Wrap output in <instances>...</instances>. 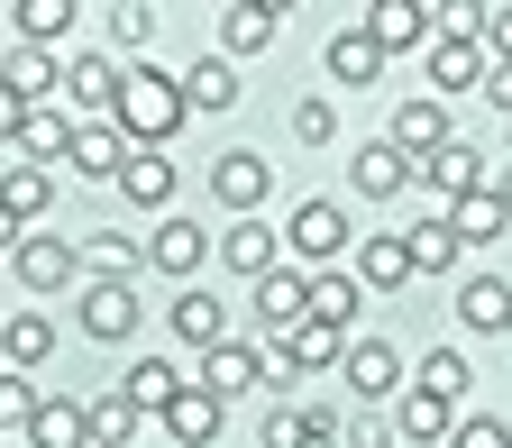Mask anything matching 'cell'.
<instances>
[{"instance_id": "18", "label": "cell", "mask_w": 512, "mask_h": 448, "mask_svg": "<svg viewBox=\"0 0 512 448\" xmlns=\"http://www.w3.org/2000/svg\"><path fill=\"white\" fill-rule=\"evenodd\" d=\"M275 28H284L275 0H229V10H220V55L238 64V55H256V46H275Z\"/></svg>"}, {"instance_id": "40", "label": "cell", "mask_w": 512, "mask_h": 448, "mask_svg": "<svg viewBox=\"0 0 512 448\" xmlns=\"http://www.w3.org/2000/svg\"><path fill=\"white\" fill-rule=\"evenodd\" d=\"M46 394H37V384L28 375H10V366H0V430H28V412H37Z\"/></svg>"}, {"instance_id": "35", "label": "cell", "mask_w": 512, "mask_h": 448, "mask_svg": "<svg viewBox=\"0 0 512 448\" xmlns=\"http://www.w3.org/2000/svg\"><path fill=\"white\" fill-rule=\"evenodd\" d=\"M375 74H384V55H375V46L357 37V28H339V37H330V83H348V92H366Z\"/></svg>"}, {"instance_id": "39", "label": "cell", "mask_w": 512, "mask_h": 448, "mask_svg": "<svg viewBox=\"0 0 512 448\" xmlns=\"http://www.w3.org/2000/svg\"><path fill=\"white\" fill-rule=\"evenodd\" d=\"M448 448H512L503 412H467V421H448Z\"/></svg>"}, {"instance_id": "26", "label": "cell", "mask_w": 512, "mask_h": 448, "mask_svg": "<svg viewBox=\"0 0 512 448\" xmlns=\"http://www.w3.org/2000/svg\"><path fill=\"white\" fill-rule=\"evenodd\" d=\"M46 211H55V174H37V165H10V174H0V220H10V229H28Z\"/></svg>"}, {"instance_id": "37", "label": "cell", "mask_w": 512, "mask_h": 448, "mask_svg": "<svg viewBox=\"0 0 512 448\" xmlns=\"http://www.w3.org/2000/svg\"><path fill=\"white\" fill-rule=\"evenodd\" d=\"M83 439L92 448H138V412H128L119 394H101V403H83Z\"/></svg>"}, {"instance_id": "30", "label": "cell", "mask_w": 512, "mask_h": 448, "mask_svg": "<svg viewBox=\"0 0 512 448\" xmlns=\"http://www.w3.org/2000/svg\"><path fill=\"white\" fill-rule=\"evenodd\" d=\"M302 284H311V275H293V266L256 275V320H266V339H284L293 320H302Z\"/></svg>"}, {"instance_id": "22", "label": "cell", "mask_w": 512, "mask_h": 448, "mask_svg": "<svg viewBox=\"0 0 512 448\" xmlns=\"http://www.w3.org/2000/svg\"><path fill=\"white\" fill-rule=\"evenodd\" d=\"M46 357H55V320L46 311H10V320H0V366H10V375H28Z\"/></svg>"}, {"instance_id": "9", "label": "cell", "mask_w": 512, "mask_h": 448, "mask_svg": "<svg viewBox=\"0 0 512 448\" xmlns=\"http://www.w3.org/2000/svg\"><path fill=\"white\" fill-rule=\"evenodd\" d=\"M339 375H348V394H357V403L403 394V357L384 348V339H348V348H339Z\"/></svg>"}, {"instance_id": "32", "label": "cell", "mask_w": 512, "mask_h": 448, "mask_svg": "<svg viewBox=\"0 0 512 448\" xmlns=\"http://www.w3.org/2000/svg\"><path fill=\"white\" fill-rule=\"evenodd\" d=\"M10 28H19V46L55 55V37L74 28V0H19V10H10Z\"/></svg>"}, {"instance_id": "29", "label": "cell", "mask_w": 512, "mask_h": 448, "mask_svg": "<svg viewBox=\"0 0 512 448\" xmlns=\"http://www.w3.org/2000/svg\"><path fill=\"white\" fill-rule=\"evenodd\" d=\"M266 448H339V412H320V403L311 412H284L275 403L266 412Z\"/></svg>"}, {"instance_id": "1", "label": "cell", "mask_w": 512, "mask_h": 448, "mask_svg": "<svg viewBox=\"0 0 512 448\" xmlns=\"http://www.w3.org/2000/svg\"><path fill=\"white\" fill-rule=\"evenodd\" d=\"M110 128L119 147H165L183 128V101H174V74H156V64H119V92H110Z\"/></svg>"}, {"instance_id": "11", "label": "cell", "mask_w": 512, "mask_h": 448, "mask_svg": "<svg viewBox=\"0 0 512 448\" xmlns=\"http://www.w3.org/2000/svg\"><path fill=\"white\" fill-rule=\"evenodd\" d=\"M174 101H183V119H192V110H211V119H220V110H238V64H229V55L183 64V74H174Z\"/></svg>"}, {"instance_id": "19", "label": "cell", "mask_w": 512, "mask_h": 448, "mask_svg": "<svg viewBox=\"0 0 512 448\" xmlns=\"http://www.w3.org/2000/svg\"><path fill=\"white\" fill-rule=\"evenodd\" d=\"M10 147H19V165L55 174V165H64V147H74V119L46 101V110H28V119H19V138H10Z\"/></svg>"}, {"instance_id": "33", "label": "cell", "mask_w": 512, "mask_h": 448, "mask_svg": "<svg viewBox=\"0 0 512 448\" xmlns=\"http://www.w3.org/2000/svg\"><path fill=\"white\" fill-rule=\"evenodd\" d=\"M348 174H357V192H366V202H394V192L412 183V165L384 147V138H375V147H357V165H348Z\"/></svg>"}, {"instance_id": "16", "label": "cell", "mask_w": 512, "mask_h": 448, "mask_svg": "<svg viewBox=\"0 0 512 448\" xmlns=\"http://www.w3.org/2000/svg\"><path fill=\"white\" fill-rule=\"evenodd\" d=\"M220 266L256 284V275H275V266H284V247H275L266 220H229V229H220Z\"/></svg>"}, {"instance_id": "15", "label": "cell", "mask_w": 512, "mask_h": 448, "mask_svg": "<svg viewBox=\"0 0 512 448\" xmlns=\"http://www.w3.org/2000/svg\"><path fill=\"white\" fill-rule=\"evenodd\" d=\"M384 147H394L403 165H421L430 147H448V101H430V92L403 101V110H394V138H384Z\"/></svg>"}, {"instance_id": "10", "label": "cell", "mask_w": 512, "mask_h": 448, "mask_svg": "<svg viewBox=\"0 0 512 448\" xmlns=\"http://www.w3.org/2000/svg\"><path fill=\"white\" fill-rule=\"evenodd\" d=\"M202 256H211V229L202 220H156V238H147V266L156 275L192 284V275H202Z\"/></svg>"}, {"instance_id": "36", "label": "cell", "mask_w": 512, "mask_h": 448, "mask_svg": "<svg viewBox=\"0 0 512 448\" xmlns=\"http://www.w3.org/2000/svg\"><path fill=\"white\" fill-rule=\"evenodd\" d=\"M28 448H92L83 439V403H37L28 412Z\"/></svg>"}, {"instance_id": "8", "label": "cell", "mask_w": 512, "mask_h": 448, "mask_svg": "<svg viewBox=\"0 0 512 448\" xmlns=\"http://www.w3.org/2000/svg\"><path fill=\"white\" fill-rule=\"evenodd\" d=\"M110 92H119V55H74V64H64V83H55V110L64 119H74V110L110 119Z\"/></svg>"}, {"instance_id": "14", "label": "cell", "mask_w": 512, "mask_h": 448, "mask_svg": "<svg viewBox=\"0 0 512 448\" xmlns=\"http://www.w3.org/2000/svg\"><path fill=\"white\" fill-rule=\"evenodd\" d=\"M439 220H448V238H458V247H494V238H503V183L458 192V202H448Z\"/></svg>"}, {"instance_id": "44", "label": "cell", "mask_w": 512, "mask_h": 448, "mask_svg": "<svg viewBox=\"0 0 512 448\" xmlns=\"http://www.w3.org/2000/svg\"><path fill=\"white\" fill-rule=\"evenodd\" d=\"M348 448H384V430H357V439H348Z\"/></svg>"}, {"instance_id": "27", "label": "cell", "mask_w": 512, "mask_h": 448, "mask_svg": "<svg viewBox=\"0 0 512 448\" xmlns=\"http://www.w3.org/2000/svg\"><path fill=\"white\" fill-rule=\"evenodd\" d=\"M119 156H128V147H119V128H110V119H74V147H64V165H74V174L110 183V174H119Z\"/></svg>"}, {"instance_id": "2", "label": "cell", "mask_w": 512, "mask_h": 448, "mask_svg": "<svg viewBox=\"0 0 512 448\" xmlns=\"http://www.w3.org/2000/svg\"><path fill=\"white\" fill-rule=\"evenodd\" d=\"M275 247H293L302 266H339V256L357 247V229H348V211L339 202H293V220H284V238Z\"/></svg>"}, {"instance_id": "13", "label": "cell", "mask_w": 512, "mask_h": 448, "mask_svg": "<svg viewBox=\"0 0 512 448\" xmlns=\"http://www.w3.org/2000/svg\"><path fill=\"white\" fill-rule=\"evenodd\" d=\"M430 192H439V202H458V192H476V183H494V165H485V147H458V138H448V147H430L421 165H412Z\"/></svg>"}, {"instance_id": "42", "label": "cell", "mask_w": 512, "mask_h": 448, "mask_svg": "<svg viewBox=\"0 0 512 448\" xmlns=\"http://www.w3.org/2000/svg\"><path fill=\"white\" fill-rule=\"evenodd\" d=\"M110 37L119 46H147L156 37V10H147V0H119V10H110Z\"/></svg>"}, {"instance_id": "17", "label": "cell", "mask_w": 512, "mask_h": 448, "mask_svg": "<svg viewBox=\"0 0 512 448\" xmlns=\"http://www.w3.org/2000/svg\"><path fill=\"white\" fill-rule=\"evenodd\" d=\"M348 284H366V293H403V284H412L403 229H375V238H357V275H348Z\"/></svg>"}, {"instance_id": "12", "label": "cell", "mask_w": 512, "mask_h": 448, "mask_svg": "<svg viewBox=\"0 0 512 448\" xmlns=\"http://www.w3.org/2000/svg\"><path fill=\"white\" fill-rule=\"evenodd\" d=\"M10 266H19V284H28V293H55V284H74V275H83V266H74V247L46 238V229H19Z\"/></svg>"}, {"instance_id": "34", "label": "cell", "mask_w": 512, "mask_h": 448, "mask_svg": "<svg viewBox=\"0 0 512 448\" xmlns=\"http://www.w3.org/2000/svg\"><path fill=\"white\" fill-rule=\"evenodd\" d=\"M467 384H476V366H467L458 348H430V357L412 366V394H439V403H458Z\"/></svg>"}, {"instance_id": "4", "label": "cell", "mask_w": 512, "mask_h": 448, "mask_svg": "<svg viewBox=\"0 0 512 448\" xmlns=\"http://www.w3.org/2000/svg\"><path fill=\"white\" fill-rule=\"evenodd\" d=\"M110 183H119V202H128V211H156V220L174 211V156H165V147H128Z\"/></svg>"}, {"instance_id": "20", "label": "cell", "mask_w": 512, "mask_h": 448, "mask_svg": "<svg viewBox=\"0 0 512 448\" xmlns=\"http://www.w3.org/2000/svg\"><path fill=\"white\" fill-rule=\"evenodd\" d=\"M156 421H165V439H174V448H211V439H220V421H229V403H211V394H192V384H183V394H174Z\"/></svg>"}, {"instance_id": "21", "label": "cell", "mask_w": 512, "mask_h": 448, "mask_svg": "<svg viewBox=\"0 0 512 448\" xmlns=\"http://www.w3.org/2000/svg\"><path fill=\"white\" fill-rule=\"evenodd\" d=\"M476 83H485V55L467 37H430V101H458Z\"/></svg>"}, {"instance_id": "23", "label": "cell", "mask_w": 512, "mask_h": 448, "mask_svg": "<svg viewBox=\"0 0 512 448\" xmlns=\"http://www.w3.org/2000/svg\"><path fill=\"white\" fill-rule=\"evenodd\" d=\"M55 83H64V64H55V55H37V46H10V64H0V92H10V101L46 110V101H55Z\"/></svg>"}, {"instance_id": "5", "label": "cell", "mask_w": 512, "mask_h": 448, "mask_svg": "<svg viewBox=\"0 0 512 448\" xmlns=\"http://www.w3.org/2000/svg\"><path fill=\"white\" fill-rule=\"evenodd\" d=\"M74 320H83V339H101V348H128V339H138V284H83Z\"/></svg>"}, {"instance_id": "38", "label": "cell", "mask_w": 512, "mask_h": 448, "mask_svg": "<svg viewBox=\"0 0 512 448\" xmlns=\"http://www.w3.org/2000/svg\"><path fill=\"white\" fill-rule=\"evenodd\" d=\"M394 421H403V439H412V448H430V439H448L458 403H439V394H412V384H403V412H394Z\"/></svg>"}, {"instance_id": "3", "label": "cell", "mask_w": 512, "mask_h": 448, "mask_svg": "<svg viewBox=\"0 0 512 448\" xmlns=\"http://www.w3.org/2000/svg\"><path fill=\"white\" fill-rule=\"evenodd\" d=\"M192 394H211V403H229V394H256L266 384V348H247V339H220V348H202L192 357Z\"/></svg>"}, {"instance_id": "6", "label": "cell", "mask_w": 512, "mask_h": 448, "mask_svg": "<svg viewBox=\"0 0 512 448\" xmlns=\"http://www.w3.org/2000/svg\"><path fill=\"white\" fill-rule=\"evenodd\" d=\"M266 183H275V165H266V156H256V147H229V156L211 165V202H220V211H238V220H256Z\"/></svg>"}, {"instance_id": "7", "label": "cell", "mask_w": 512, "mask_h": 448, "mask_svg": "<svg viewBox=\"0 0 512 448\" xmlns=\"http://www.w3.org/2000/svg\"><path fill=\"white\" fill-rule=\"evenodd\" d=\"M357 37L375 55H403V46H430V0H375V10L357 19Z\"/></svg>"}, {"instance_id": "24", "label": "cell", "mask_w": 512, "mask_h": 448, "mask_svg": "<svg viewBox=\"0 0 512 448\" xmlns=\"http://www.w3.org/2000/svg\"><path fill=\"white\" fill-rule=\"evenodd\" d=\"M458 320H467L476 339H503V320H512V284H503V275H467V284H458Z\"/></svg>"}, {"instance_id": "28", "label": "cell", "mask_w": 512, "mask_h": 448, "mask_svg": "<svg viewBox=\"0 0 512 448\" xmlns=\"http://www.w3.org/2000/svg\"><path fill=\"white\" fill-rule=\"evenodd\" d=\"M174 339L202 357V348H220L229 339V311H220V293H174Z\"/></svg>"}, {"instance_id": "25", "label": "cell", "mask_w": 512, "mask_h": 448, "mask_svg": "<svg viewBox=\"0 0 512 448\" xmlns=\"http://www.w3.org/2000/svg\"><path fill=\"white\" fill-rule=\"evenodd\" d=\"M174 394H183V366H165V357H138V366L119 375V403L138 412V421H147V412H165Z\"/></svg>"}, {"instance_id": "41", "label": "cell", "mask_w": 512, "mask_h": 448, "mask_svg": "<svg viewBox=\"0 0 512 448\" xmlns=\"http://www.w3.org/2000/svg\"><path fill=\"white\" fill-rule=\"evenodd\" d=\"M293 138H302V147H330V138H339V110H330V101H293Z\"/></svg>"}, {"instance_id": "43", "label": "cell", "mask_w": 512, "mask_h": 448, "mask_svg": "<svg viewBox=\"0 0 512 448\" xmlns=\"http://www.w3.org/2000/svg\"><path fill=\"white\" fill-rule=\"evenodd\" d=\"M19 119H28V101H10V92H0V147L19 138Z\"/></svg>"}, {"instance_id": "31", "label": "cell", "mask_w": 512, "mask_h": 448, "mask_svg": "<svg viewBox=\"0 0 512 448\" xmlns=\"http://www.w3.org/2000/svg\"><path fill=\"white\" fill-rule=\"evenodd\" d=\"M403 256H412V275H448V266L467 256V247L448 238V220L430 211V220H412V229H403Z\"/></svg>"}]
</instances>
